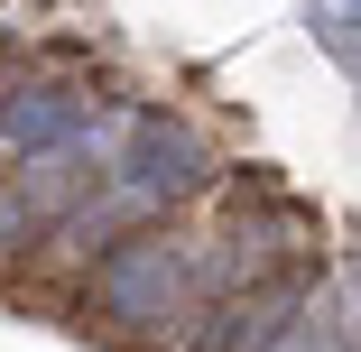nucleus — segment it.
Listing matches in <instances>:
<instances>
[{
    "label": "nucleus",
    "instance_id": "1",
    "mask_svg": "<svg viewBox=\"0 0 361 352\" xmlns=\"http://www.w3.org/2000/svg\"><path fill=\"white\" fill-rule=\"evenodd\" d=\"M185 186H204V149H195L167 111H139L121 130V204H167Z\"/></svg>",
    "mask_w": 361,
    "mask_h": 352
},
{
    "label": "nucleus",
    "instance_id": "2",
    "mask_svg": "<svg viewBox=\"0 0 361 352\" xmlns=\"http://www.w3.org/2000/svg\"><path fill=\"white\" fill-rule=\"evenodd\" d=\"M176 288H185V260L167 241H121L102 260V306L121 324H167L176 315Z\"/></svg>",
    "mask_w": 361,
    "mask_h": 352
},
{
    "label": "nucleus",
    "instance_id": "3",
    "mask_svg": "<svg viewBox=\"0 0 361 352\" xmlns=\"http://www.w3.org/2000/svg\"><path fill=\"white\" fill-rule=\"evenodd\" d=\"M0 139L19 158H56V149H84V102L75 93H0Z\"/></svg>",
    "mask_w": 361,
    "mask_h": 352
},
{
    "label": "nucleus",
    "instance_id": "4",
    "mask_svg": "<svg viewBox=\"0 0 361 352\" xmlns=\"http://www.w3.org/2000/svg\"><path fill=\"white\" fill-rule=\"evenodd\" d=\"M287 334H297V288H269V297H250V306H232V324L213 334L204 352H278Z\"/></svg>",
    "mask_w": 361,
    "mask_h": 352
},
{
    "label": "nucleus",
    "instance_id": "5",
    "mask_svg": "<svg viewBox=\"0 0 361 352\" xmlns=\"http://www.w3.org/2000/svg\"><path fill=\"white\" fill-rule=\"evenodd\" d=\"M278 352H343V334H334V324H297Z\"/></svg>",
    "mask_w": 361,
    "mask_h": 352
},
{
    "label": "nucleus",
    "instance_id": "6",
    "mask_svg": "<svg viewBox=\"0 0 361 352\" xmlns=\"http://www.w3.org/2000/svg\"><path fill=\"white\" fill-rule=\"evenodd\" d=\"M28 223H37V204H19V195H0V241H19Z\"/></svg>",
    "mask_w": 361,
    "mask_h": 352
},
{
    "label": "nucleus",
    "instance_id": "7",
    "mask_svg": "<svg viewBox=\"0 0 361 352\" xmlns=\"http://www.w3.org/2000/svg\"><path fill=\"white\" fill-rule=\"evenodd\" d=\"M352 288H361V260H352Z\"/></svg>",
    "mask_w": 361,
    "mask_h": 352
}]
</instances>
